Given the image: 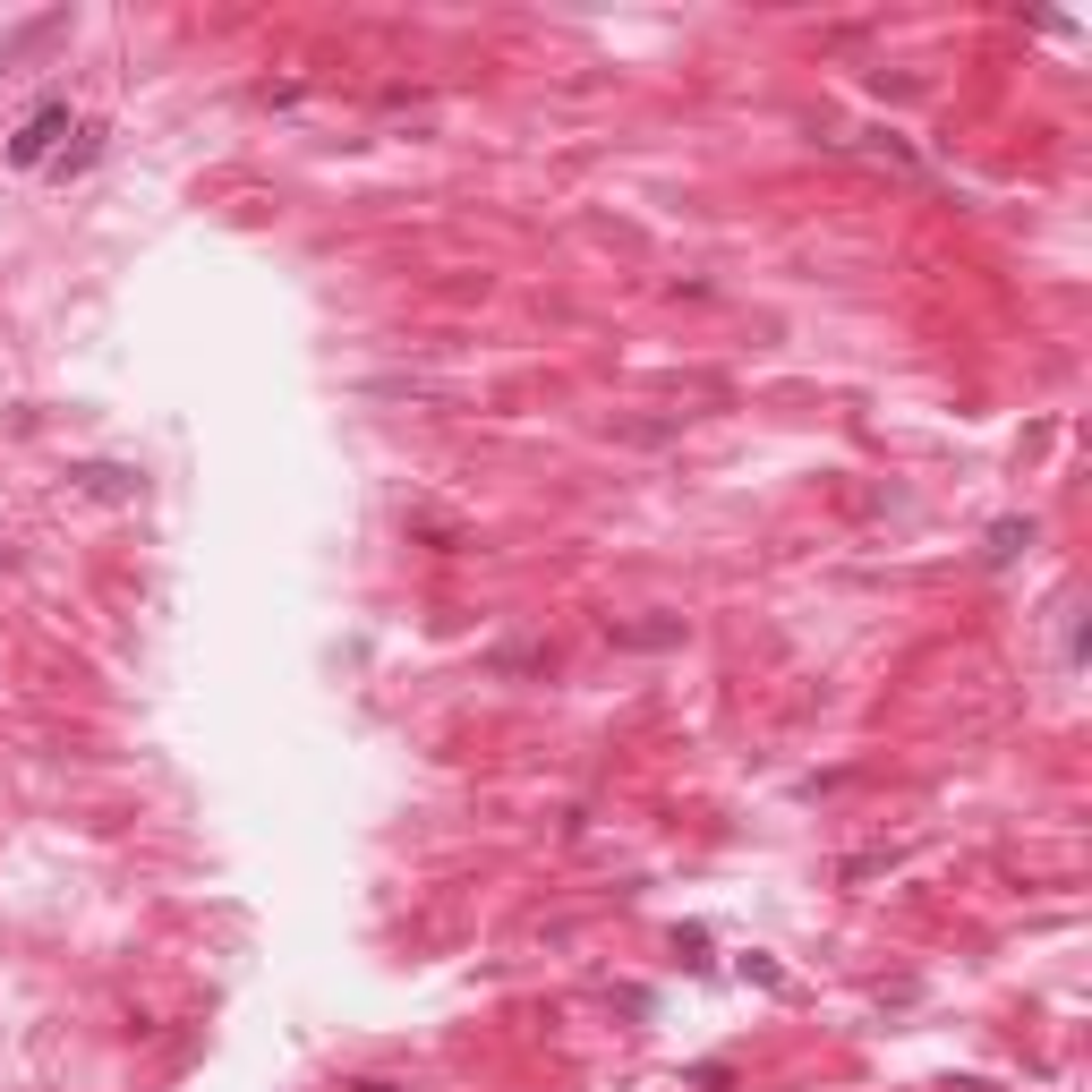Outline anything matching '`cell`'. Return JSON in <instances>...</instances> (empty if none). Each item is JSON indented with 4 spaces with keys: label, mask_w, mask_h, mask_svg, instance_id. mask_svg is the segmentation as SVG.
<instances>
[{
    "label": "cell",
    "mask_w": 1092,
    "mask_h": 1092,
    "mask_svg": "<svg viewBox=\"0 0 1092 1092\" xmlns=\"http://www.w3.org/2000/svg\"><path fill=\"white\" fill-rule=\"evenodd\" d=\"M68 129H77V120H68V103H61V94H52V103H35V111L18 120V137H9V163H18V172H52V163H61V137H68Z\"/></svg>",
    "instance_id": "obj_1"
}]
</instances>
